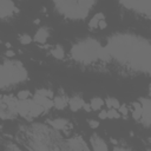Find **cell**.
Returning <instances> with one entry per match:
<instances>
[{
	"instance_id": "obj_1",
	"label": "cell",
	"mask_w": 151,
	"mask_h": 151,
	"mask_svg": "<svg viewBox=\"0 0 151 151\" xmlns=\"http://www.w3.org/2000/svg\"><path fill=\"white\" fill-rule=\"evenodd\" d=\"M112 57L132 70L151 73V44L131 34H117L106 46Z\"/></svg>"
},
{
	"instance_id": "obj_2",
	"label": "cell",
	"mask_w": 151,
	"mask_h": 151,
	"mask_svg": "<svg viewBox=\"0 0 151 151\" xmlns=\"http://www.w3.org/2000/svg\"><path fill=\"white\" fill-rule=\"evenodd\" d=\"M24 139L32 150H58L65 149L61 136L53 127L42 124H33L24 131Z\"/></svg>"
},
{
	"instance_id": "obj_3",
	"label": "cell",
	"mask_w": 151,
	"mask_h": 151,
	"mask_svg": "<svg viewBox=\"0 0 151 151\" xmlns=\"http://www.w3.org/2000/svg\"><path fill=\"white\" fill-rule=\"evenodd\" d=\"M55 8L66 18L73 20L84 19L96 0H53Z\"/></svg>"
},
{
	"instance_id": "obj_4",
	"label": "cell",
	"mask_w": 151,
	"mask_h": 151,
	"mask_svg": "<svg viewBox=\"0 0 151 151\" xmlns=\"http://www.w3.org/2000/svg\"><path fill=\"white\" fill-rule=\"evenodd\" d=\"M27 79V71L20 61L5 60L0 67V86L6 88Z\"/></svg>"
},
{
	"instance_id": "obj_5",
	"label": "cell",
	"mask_w": 151,
	"mask_h": 151,
	"mask_svg": "<svg viewBox=\"0 0 151 151\" xmlns=\"http://www.w3.org/2000/svg\"><path fill=\"white\" fill-rule=\"evenodd\" d=\"M103 46L94 39H85L73 45L71 48V55L74 60L90 64L99 59V51Z\"/></svg>"
},
{
	"instance_id": "obj_6",
	"label": "cell",
	"mask_w": 151,
	"mask_h": 151,
	"mask_svg": "<svg viewBox=\"0 0 151 151\" xmlns=\"http://www.w3.org/2000/svg\"><path fill=\"white\" fill-rule=\"evenodd\" d=\"M142 104V118L140 120L145 125H151V99L142 98L139 100Z\"/></svg>"
},
{
	"instance_id": "obj_7",
	"label": "cell",
	"mask_w": 151,
	"mask_h": 151,
	"mask_svg": "<svg viewBox=\"0 0 151 151\" xmlns=\"http://www.w3.org/2000/svg\"><path fill=\"white\" fill-rule=\"evenodd\" d=\"M17 11L15 5L12 0H0V18L6 19Z\"/></svg>"
},
{
	"instance_id": "obj_8",
	"label": "cell",
	"mask_w": 151,
	"mask_h": 151,
	"mask_svg": "<svg viewBox=\"0 0 151 151\" xmlns=\"http://www.w3.org/2000/svg\"><path fill=\"white\" fill-rule=\"evenodd\" d=\"M65 149L68 150H88V146L85 144L81 137H73L65 143Z\"/></svg>"
},
{
	"instance_id": "obj_9",
	"label": "cell",
	"mask_w": 151,
	"mask_h": 151,
	"mask_svg": "<svg viewBox=\"0 0 151 151\" xmlns=\"http://www.w3.org/2000/svg\"><path fill=\"white\" fill-rule=\"evenodd\" d=\"M17 110H18V114H20L27 119L31 118V99H24V100L19 99Z\"/></svg>"
},
{
	"instance_id": "obj_10",
	"label": "cell",
	"mask_w": 151,
	"mask_h": 151,
	"mask_svg": "<svg viewBox=\"0 0 151 151\" xmlns=\"http://www.w3.org/2000/svg\"><path fill=\"white\" fill-rule=\"evenodd\" d=\"M90 143H91L92 149L93 150H97V151H107V149H109L107 145H106V143H105V140L101 139L99 136H96V134L91 137Z\"/></svg>"
},
{
	"instance_id": "obj_11",
	"label": "cell",
	"mask_w": 151,
	"mask_h": 151,
	"mask_svg": "<svg viewBox=\"0 0 151 151\" xmlns=\"http://www.w3.org/2000/svg\"><path fill=\"white\" fill-rule=\"evenodd\" d=\"M33 99H34L39 105H41L45 110H48V109H51L52 106H54V101H53L50 97H45V96H41V94L35 93L34 97H33Z\"/></svg>"
},
{
	"instance_id": "obj_12",
	"label": "cell",
	"mask_w": 151,
	"mask_h": 151,
	"mask_svg": "<svg viewBox=\"0 0 151 151\" xmlns=\"http://www.w3.org/2000/svg\"><path fill=\"white\" fill-rule=\"evenodd\" d=\"M84 100L80 98V97H78V96H76V97H72L70 100H68V105H70V109L72 110V111H78V110H80V109H83L84 107Z\"/></svg>"
},
{
	"instance_id": "obj_13",
	"label": "cell",
	"mask_w": 151,
	"mask_h": 151,
	"mask_svg": "<svg viewBox=\"0 0 151 151\" xmlns=\"http://www.w3.org/2000/svg\"><path fill=\"white\" fill-rule=\"evenodd\" d=\"M48 124L54 127L55 130H65L68 122L66 119H61V118H57V119H52V120H48Z\"/></svg>"
},
{
	"instance_id": "obj_14",
	"label": "cell",
	"mask_w": 151,
	"mask_h": 151,
	"mask_svg": "<svg viewBox=\"0 0 151 151\" xmlns=\"http://www.w3.org/2000/svg\"><path fill=\"white\" fill-rule=\"evenodd\" d=\"M48 38V31L45 28V27H41L37 31L35 35H34V40L37 42H40V44H44Z\"/></svg>"
},
{
	"instance_id": "obj_15",
	"label": "cell",
	"mask_w": 151,
	"mask_h": 151,
	"mask_svg": "<svg viewBox=\"0 0 151 151\" xmlns=\"http://www.w3.org/2000/svg\"><path fill=\"white\" fill-rule=\"evenodd\" d=\"M54 106L59 110H63L64 107H66V105H68V99L66 96H57L54 99Z\"/></svg>"
},
{
	"instance_id": "obj_16",
	"label": "cell",
	"mask_w": 151,
	"mask_h": 151,
	"mask_svg": "<svg viewBox=\"0 0 151 151\" xmlns=\"http://www.w3.org/2000/svg\"><path fill=\"white\" fill-rule=\"evenodd\" d=\"M103 19H105V17H104L103 13H97V14H94V17H93V18L90 20V22H88L90 28H99V22H100Z\"/></svg>"
},
{
	"instance_id": "obj_17",
	"label": "cell",
	"mask_w": 151,
	"mask_h": 151,
	"mask_svg": "<svg viewBox=\"0 0 151 151\" xmlns=\"http://www.w3.org/2000/svg\"><path fill=\"white\" fill-rule=\"evenodd\" d=\"M133 111H132V116L136 120H140L142 118V104L140 103H133Z\"/></svg>"
},
{
	"instance_id": "obj_18",
	"label": "cell",
	"mask_w": 151,
	"mask_h": 151,
	"mask_svg": "<svg viewBox=\"0 0 151 151\" xmlns=\"http://www.w3.org/2000/svg\"><path fill=\"white\" fill-rule=\"evenodd\" d=\"M111 58H112V54L109 51V48L107 47H101L100 51H99V59L104 60V61H109Z\"/></svg>"
},
{
	"instance_id": "obj_19",
	"label": "cell",
	"mask_w": 151,
	"mask_h": 151,
	"mask_svg": "<svg viewBox=\"0 0 151 151\" xmlns=\"http://www.w3.org/2000/svg\"><path fill=\"white\" fill-rule=\"evenodd\" d=\"M51 53H52V55H53L54 58H57V59H63L64 55H65L64 50H63L61 46H55V47L51 51Z\"/></svg>"
},
{
	"instance_id": "obj_20",
	"label": "cell",
	"mask_w": 151,
	"mask_h": 151,
	"mask_svg": "<svg viewBox=\"0 0 151 151\" xmlns=\"http://www.w3.org/2000/svg\"><path fill=\"white\" fill-rule=\"evenodd\" d=\"M105 104L110 109H119V106H120V103L116 98H111V97H109V98L105 99Z\"/></svg>"
},
{
	"instance_id": "obj_21",
	"label": "cell",
	"mask_w": 151,
	"mask_h": 151,
	"mask_svg": "<svg viewBox=\"0 0 151 151\" xmlns=\"http://www.w3.org/2000/svg\"><path fill=\"white\" fill-rule=\"evenodd\" d=\"M91 107H92V110H99L103 105H104V100L101 99V98H98V97H96V98H92V100H91Z\"/></svg>"
},
{
	"instance_id": "obj_22",
	"label": "cell",
	"mask_w": 151,
	"mask_h": 151,
	"mask_svg": "<svg viewBox=\"0 0 151 151\" xmlns=\"http://www.w3.org/2000/svg\"><path fill=\"white\" fill-rule=\"evenodd\" d=\"M139 1L140 0H122L123 5L125 7H127V8H131V9H136V7L139 4Z\"/></svg>"
},
{
	"instance_id": "obj_23",
	"label": "cell",
	"mask_w": 151,
	"mask_h": 151,
	"mask_svg": "<svg viewBox=\"0 0 151 151\" xmlns=\"http://www.w3.org/2000/svg\"><path fill=\"white\" fill-rule=\"evenodd\" d=\"M35 93L41 94V96H45V97H50V98L53 97V92L51 90H47V88H39V90H37Z\"/></svg>"
},
{
	"instance_id": "obj_24",
	"label": "cell",
	"mask_w": 151,
	"mask_h": 151,
	"mask_svg": "<svg viewBox=\"0 0 151 151\" xmlns=\"http://www.w3.org/2000/svg\"><path fill=\"white\" fill-rule=\"evenodd\" d=\"M120 112L117 111V109H110L107 111V118H119Z\"/></svg>"
},
{
	"instance_id": "obj_25",
	"label": "cell",
	"mask_w": 151,
	"mask_h": 151,
	"mask_svg": "<svg viewBox=\"0 0 151 151\" xmlns=\"http://www.w3.org/2000/svg\"><path fill=\"white\" fill-rule=\"evenodd\" d=\"M19 40H20V42H21L22 45H27V44H29V42L32 41V38H31L28 34H22V35L19 38Z\"/></svg>"
},
{
	"instance_id": "obj_26",
	"label": "cell",
	"mask_w": 151,
	"mask_h": 151,
	"mask_svg": "<svg viewBox=\"0 0 151 151\" xmlns=\"http://www.w3.org/2000/svg\"><path fill=\"white\" fill-rule=\"evenodd\" d=\"M28 97H29V92L28 91H20L19 93H18V98L19 99H28Z\"/></svg>"
},
{
	"instance_id": "obj_27",
	"label": "cell",
	"mask_w": 151,
	"mask_h": 151,
	"mask_svg": "<svg viewBox=\"0 0 151 151\" xmlns=\"http://www.w3.org/2000/svg\"><path fill=\"white\" fill-rule=\"evenodd\" d=\"M119 112H120L122 114L126 116V114H127V107H126L124 104H123V105H120V106H119Z\"/></svg>"
},
{
	"instance_id": "obj_28",
	"label": "cell",
	"mask_w": 151,
	"mask_h": 151,
	"mask_svg": "<svg viewBox=\"0 0 151 151\" xmlns=\"http://www.w3.org/2000/svg\"><path fill=\"white\" fill-rule=\"evenodd\" d=\"M88 123H90V126H91V127H93V129H96V127H98V126H99V123H98V122H96V120H90Z\"/></svg>"
},
{
	"instance_id": "obj_29",
	"label": "cell",
	"mask_w": 151,
	"mask_h": 151,
	"mask_svg": "<svg viewBox=\"0 0 151 151\" xmlns=\"http://www.w3.org/2000/svg\"><path fill=\"white\" fill-rule=\"evenodd\" d=\"M99 118H101V119L107 118V111H100L99 112Z\"/></svg>"
},
{
	"instance_id": "obj_30",
	"label": "cell",
	"mask_w": 151,
	"mask_h": 151,
	"mask_svg": "<svg viewBox=\"0 0 151 151\" xmlns=\"http://www.w3.org/2000/svg\"><path fill=\"white\" fill-rule=\"evenodd\" d=\"M6 54H7V55H11V57H13V55H14V53H13L12 51H7V53H6Z\"/></svg>"
},
{
	"instance_id": "obj_31",
	"label": "cell",
	"mask_w": 151,
	"mask_h": 151,
	"mask_svg": "<svg viewBox=\"0 0 151 151\" xmlns=\"http://www.w3.org/2000/svg\"><path fill=\"white\" fill-rule=\"evenodd\" d=\"M150 96H151V86H150Z\"/></svg>"
}]
</instances>
